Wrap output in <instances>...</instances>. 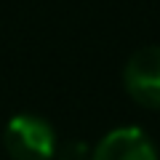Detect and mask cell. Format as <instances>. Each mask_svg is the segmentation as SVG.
<instances>
[{"label":"cell","mask_w":160,"mask_h":160,"mask_svg":"<svg viewBox=\"0 0 160 160\" xmlns=\"http://www.w3.org/2000/svg\"><path fill=\"white\" fill-rule=\"evenodd\" d=\"M91 160H158L152 139L139 128H115L96 144Z\"/></svg>","instance_id":"obj_3"},{"label":"cell","mask_w":160,"mask_h":160,"mask_svg":"<svg viewBox=\"0 0 160 160\" xmlns=\"http://www.w3.org/2000/svg\"><path fill=\"white\" fill-rule=\"evenodd\" d=\"M128 96L147 109H160V46L139 48L123 67Z\"/></svg>","instance_id":"obj_2"},{"label":"cell","mask_w":160,"mask_h":160,"mask_svg":"<svg viewBox=\"0 0 160 160\" xmlns=\"http://www.w3.org/2000/svg\"><path fill=\"white\" fill-rule=\"evenodd\" d=\"M3 144L11 160H51L56 152V131L46 118L22 112L6 123Z\"/></svg>","instance_id":"obj_1"}]
</instances>
